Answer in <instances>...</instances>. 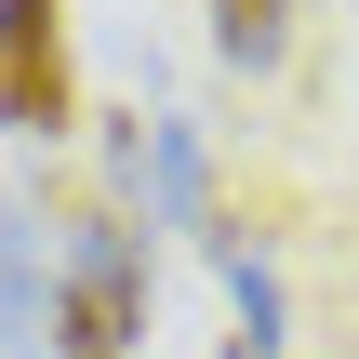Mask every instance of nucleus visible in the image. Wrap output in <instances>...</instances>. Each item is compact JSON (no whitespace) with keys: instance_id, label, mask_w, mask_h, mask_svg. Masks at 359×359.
<instances>
[{"instance_id":"1","label":"nucleus","mask_w":359,"mask_h":359,"mask_svg":"<svg viewBox=\"0 0 359 359\" xmlns=\"http://www.w3.org/2000/svg\"><path fill=\"white\" fill-rule=\"evenodd\" d=\"M40 333H53V359H133L147 346V253L120 226H67V266H53Z\"/></svg>"},{"instance_id":"2","label":"nucleus","mask_w":359,"mask_h":359,"mask_svg":"<svg viewBox=\"0 0 359 359\" xmlns=\"http://www.w3.org/2000/svg\"><path fill=\"white\" fill-rule=\"evenodd\" d=\"M0 120L13 133H67L80 93H67V0H0Z\"/></svg>"},{"instance_id":"3","label":"nucleus","mask_w":359,"mask_h":359,"mask_svg":"<svg viewBox=\"0 0 359 359\" xmlns=\"http://www.w3.org/2000/svg\"><path fill=\"white\" fill-rule=\"evenodd\" d=\"M280 27H293V0H213V40H226V67H266V53H280Z\"/></svg>"}]
</instances>
